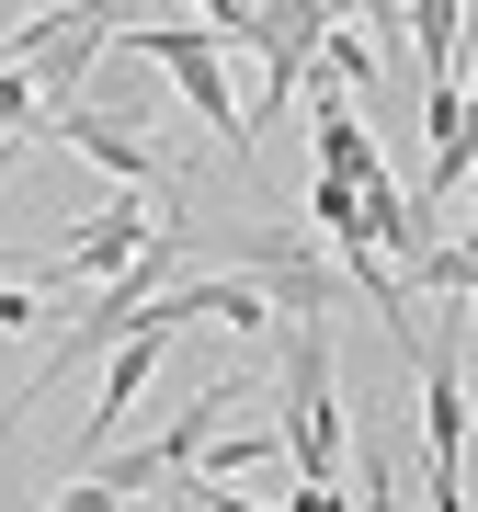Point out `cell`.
Masks as SVG:
<instances>
[{
  "instance_id": "obj_1",
  "label": "cell",
  "mask_w": 478,
  "mask_h": 512,
  "mask_svg": "<svg viewBox=\"0 0 478 512\" xmlns=\"http://www.w3.org/2000/svg\"><path fill=\"white\" fill-rule=\"evenodd\" d=\"M285 456L308 490L353 478V433H342V376H331V319H285ZM353 501V490H342Z\"/></svg>"
},
{
  "instance_id": "obj_2",
  "label": "cell",
  "mask_w": 478,
  "mask_h": 512,
  "mask_svg": "<svg viewBox=\"0 0 478 512\" xmlns=\"http://www.w3.org/2000/svg\"><path fill=\"white\" fill-rule=\"evenodd\" d=\"M137 0H57V12L35 23H0V46H12V69L35 80V103H80L92 92V69H103V46H114V23H126Z\"/></svg>"
},
{
  "instance_id": "obj_3",
  "label": "cell",
  "mask_w": 478,
  "mask_h": 512,
  "mask_svg": "<svg viewBox=\"0 0 478 512\" xmlns=\"http://www.w3.org/2000/svg\"><path fill=\"white\" fill-rule=\"evenodd\" d=\"M239 399H262V387H251V376H217V387H194V410L171 421L160 444H137V456H114V467H92V478H69L57 501H69V512H114V501H148L160 478H183V467H194V444L217 433V421H228Z\"/></svg>"
},
{
  "instance_id": "obj_4",
  "label": "cell",
  "mask_w": 478,
  "mask_h": 512,
  "mask_svg": "<svg viewBox=\"0 0 478 512\" xmlns=\"http://www.w3.org/2000/svg\"><path fill=\"white\" fill-rule=\"evenodd\" d=\"M114 46L160 57V69L183 80V103L239 148V160H251V126H239V103H228V46H217V35H194V23H160V12H126V23H114Z\"/></svg>"
},
{
  "instance_id": "obj_5",
  "label": "cell",
  "mask_w": 478,
  "mask_h": 512,
  "mask_svg": "<svg viewBox=\"0 0 478 512\" xmlns=\"http://www.w3.org/2000/svg\"><path fill=\"white\" fill-rule=\"evenodd\" d=\"M239 274L274 296V319H331L342 308V262L319 228H251L239 239Z\"/></svg>"
},
{
  "instance_id": "obj_6",
  "label": "cell",
  "mask_w": 478,
  "mask_h": 512,
  "mask_svg": "<svg viewBox=\"0 0 478 512\" xmlns=\"http://www.w3.org/2000/svg\"><path fill=\"white\" fill-rule=\"evenodd\" d=\"M410 353H422V444H433L422 501L456 512V501H467V342L444 330V342H410Z\"/></svg>"
},
{
  "instance_id": "obj_7",
  "label": "cell",
  "mask_w": 478,
  "mask_h": 512,
  "mask_svg": "<svg viewBox=\"0 0 478 512\" xmlns=\"http://www.w3.org/2000/svg\"><path fill=\"white\" fill-rule=\"evenodd\" d=\"M46 126L69 137V148H80V160H92V171H114V183H148V194H171V160H160V148H148V137L126 126V114H103L92 92H80V103H57Z\"/></svg>"
},
{
  "instance_id": "obj_8",
  "label": "cell",
  "mask_w": 478,
  "mask_h": 512,
  "mask_svg": "<svg viewBox=\"0 0 478 512\" xmlns=\"http://www.w3.org/2000/svg\"><path fill=\"white\" fill-rule=\"evenodd\" d=\"M399 35H410V69H422V103L467 92V0H399Z\"/></svg>"
},
{
  "instance_id": "obj_9",
  "label": "cell",
  "mask_w": 478,
  "mask_h": 512,
  "mask_svg": "<svg viewBox=\"0 0 478 512\" xmlns=\"http://www.w3.org/2000/svg\"><path fill=\"white\" fill-rule=\"evenodd\" d=\"M148 228H160V217L114 194V205H103L92 228H69V251H57V285H103L114 262H137V251H148Z\"/></svg>"
},
{
  "instance_id": "obj_10",
  "label": "cell",
  "mask_w": 478,
  "mask_h": 512,
  "mask_svg": "<svg viewBox=\"0 0 478 512\" xmlns=\"http://www.w3.org/2000/svg\"><path fill=\"white\" fill-rule=\"evenodd\" d=\"M35 319H57V308H46L35 285H0V330H35Z\"/></svg>"
},
{
  "instance_id": "obj_11",
  "label": "cell",
  "mask_w": 478,
  "mask_h": 512,
  "mask_svg": "<svg viewBox=\"0 0 478 512\" xmlns=\"http://www.w3.org/2000/svg\"><path fill=\"white\" fill-rule=\"evenodd\" d=\"M331 12H353L365 35H399V0H331Z\"/></svg>"
},
{
  "instance_id": "obj_12",
  "label": "cell",
  "mask_w": 478,
  "mask_h": 512,
  "mask_svg": "<svg viewBox=\"0 0 478 512\" xmlns=\"http://www.w3.org/2000/svg\"><path fill=\"white\" fill-rule=\"evenodd\" d=\"M444 217H467V251H478V171L456 183V205H444Z\"/></svg>"
}]
</instances>
